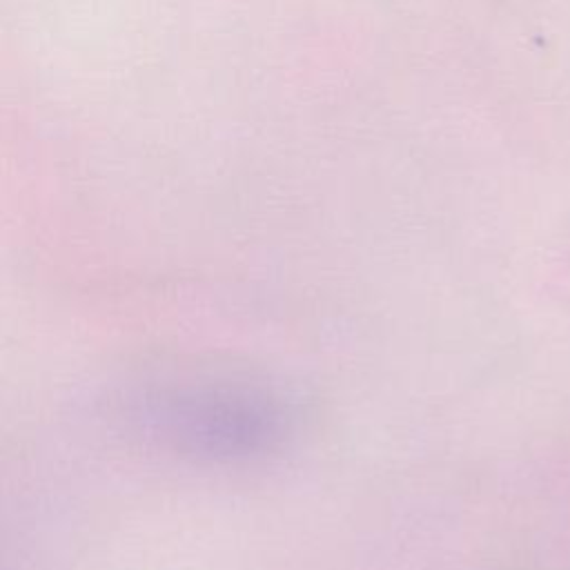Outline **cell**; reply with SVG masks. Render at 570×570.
Masks as SVG:
<instances>
[{"mask_svg": "<svg viewBox=\"0 0 570 570\" xmlns=\"http://www.w3.org/2000/svg\"><path fill=\"white\" fill-rule=\"evenodd\" d=\"M145 434L200 461H252L292 434V407L274 387L240 376L187 374L145 385L131 399Z\"/></svg>", "mask_w": 570, "mask_h": 570, "instance_id": "cell-1", "label": "cell"}]
</instances>
